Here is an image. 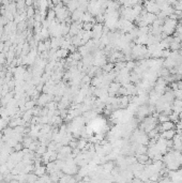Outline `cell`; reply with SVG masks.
Wrapping results in <instances>:
<instances>
[{
    "mask_svg": "<svg viewBox=\"0 0 182 183\" xmlns=\"http://www.w3.org/2000/svg\"><path fill=\"white\" fill-rule=\"evenodd\" d=\"M177 25H178V20L177 19L170 18V17H166L162 25L163 33H164L165 36H171V34L175 33V31H176Z\"/></svg>",
    "mask_w": 182,
    "mask_h": 183,
    "instance_id": "1",
    "label": "cell"
},
{
    "mask_svg": "<svg viewBox=\"0 0 182 183\" xmlns=\"http://www.w3.org/2000/svg\"><path fill=\"white\" fill-rule=\"evenodd\" d=\"M156 123H158V119L156 117H154V116H151V117H145L144 120L142 122V131H145L147 133H149L151 130H153L154 127L156 126Z\"/></svg>",
    "mask_w": 182,
    "mask_h": 183,
    "instance_id": "2",
    "label": "cell"
},
{
    "mask_svg": "<svg viewBox=\"0 0 182 183\" xmlns=\"http://www.w3.org/2000/svg\"><path fill=\"white\" fill-rule=\"evenodd\" d=\"M145 10L147 12L154 13V14H158V13L161 11L158 3H156L155 1H152V0H147V1H145Z\"/></svg>",
    "mask_w": 182,
    "mask_h": 183,
    "instance_id": "3",
    "label": "cell"
},
{
    "mask_svg": "<svg viewBox=\"0 0 182 183\" xmlns=\"http://www.w3.org/2000/svg\"><path fill=\"white\" fill-rule=\"evenodd\" d=\"M50 101H54L53 94L43 93V94H41L40 97H39V99H38V104H39V106H44Z\"/></svg>",
    "mask_w": 182,
    "mask_h": 183,
    "instance_id": "4",
    "label": "cell"
},
{
    "mask_svg": "<svg viewBox=\"0 0 182 183\" xmlns=\"http://www.w3.org/2000/svg\"><path fill=\"white\" fill-rule=\"evenodd\" d=\"M136 114H137L138 118L139 119H144L145 117H147V115L150 114L149 107H148V106H146V104L138 106L137 110H136Z\"/></svg>",
    "mask_w": 182,
    "mask_h": 183,
    "instance_id": "5",
    "label": "cell"
},
{
    "mask_svg": "<svg viewBox=\"0 0 182 183\" xmlns=\"http://www.w3.org/2000/svg\"><path fill=\"white\" fill-rule=\"evenodd\" d=\"M171 109L173 111L180 114L182 111V100L181 99H175L173 102V105H171Z\"/></svg>",
    "mask_w": 182,
    "mask_h": 183,
    "instance_id": "6",
    "label": "cell"
},
{
    "mask_svg": "<svg viewBox=\"0 0 182 183\" xmlns=\"http://www.w3.org/2000/svg\"><path fill=\"white\" fill-rule=\"evenodd\" d=\"M64 3L69 11L73 12L76 9H78V1L77 0H64Z\"/></svg>",
    "mask_w": 182,
    "mask_h": 183,
    "instance_id": "7",
    "label": "cell"
},
{
    "mask_svg": "<svg viewBox=\"0 0 182 183\" xmlns=\"http://www.w3.org/2000/svg\"><path fill=\"white\" fill-rule=\"evenodd\" d=\"M85 11H83L81 9H76L75 11L72 12V18L74 21H81V18H83V15H84Z\"/></svg>",
    "mask_w": 182,
    "mask_h": 183,
    "instance_id": "8",
    "label": "cell"
},
{
    "mask_svg": "<svg viewBox=\"0 0 182 183\" xmlns=\"http://www.w3.org/2000/svg\"><path fill=\"white\" fill-rule=\"evenodd\" d=\"M160 129H161L162 132H164V131H168V130H173V129H175V122L170 121V120L165 121V122H162V123H161V126H160Z\"/></svg>",
    "mask_w": 182,
    "mask_h": 183,
    "instance_id": "9",
    "label": "cell"
},
{
    "mask_svg": "<svg viewBox=\"0 0 182 183\" xmlns=\"http://www.w3.org/2000/svg\"><path fill=\"white\" fill-rule=\"evenodd\" d=\"M176 132H177V131H175V129H173V130H168V131H164L162 133V135H161V137L166 139V140H171V139L174 138L175 135H176Z\"/></svg>",
    "mask_w": 182,
    "mask_h": 183,
    "instance_id": "10",
    "label": "cell"
},
{
    "mask_svg": "<svg viewBox=\"0 0 182 183\" xmlns=\"http://www.w3.org/2000/svg\"><path fill=\"white\" fill-rule=\"evenodd\" d=\"M14 93H15V92H8L5 95H3V97L1 98V104H2V106H5L9 102L12 100Z\"/></svg>",
    "mask_w": 182,
    "mask_h": 183,
    "instance_id": "11",
    "label": "cell"
},
{
    "mask_svg": "<svg viewBox=\"0 0 182 183\" xmlns=\"http://www.w3.org/2000/svg\"><path fill=\"white\" fill-rule=\"evenodd\" d=\"M46 167L45 166H38V167H34V174H36L38 177H41V176H43L46 174Z\"/></svg>",
    "mask_w": 182,
    "mask_h": 183,
    "instance_id": "12",
    "label": "cell"
},
{
    "mask_svg": "<svg viewBox=\"0 0 182 183\" xmlns=\"http://www.w3.org/2000/svg\"><path fill=\"white\" fill-rule=\"evenodd\" d=\"M93 15L91 14V13L89 12H85L84 13V15H83V18H81V21L83 23H91V21H93Z\"/></svg>",
    "mask_w": 182,
    "mask_h": 183,
    "instance_id": "13",
    "label": "cell"
},
{
    "mask_svg": "<svg viewBox=\"0 0 182 183\" xmlns=\"http://www.w3.org/2000/svg\"><path fill=\"white\" fill-rule=\"evenodd\" d=\"M102 169L105 171V172H111L113 170V162H106L103 167H102Z\"/></svg>",
    "mask_w": 182,
    "mask_h": 183,
    "instance_id": "14",
    "label": "cell"
},
{
    "mask_svg": "<svg viewBox=\"0 0 182 183\" xmlns=\"http://www.w3.org/2000/svg\"><path fill=\"white\" fill-rule=\"evenodd\" d=\"M169 120V116L168 115L164 114V113H161V115L158 117V121L160 123H162V122H165V121H168Z\"/></svg>",
    "mask_w": 182,
    "mask_h": 183,
    "instance_id": "15",
    "label": "cell"
},
{
    "mask_svg": "<svg viewBox=\"0 0 182 183\" xmlns=\"http://www.w3.org/2000/svg\"><path fill=\"white\" fill-rule=\"evenodd\" d=\"M38 176L36 174H27V181L28 182H36L38 181Z\"/></svg>",
    "mask_w": 182,
    "mask_h": 183,
    "instance_id": "16",
    "label": "cell"
},
{
    "mask_svg": "<svg viewBox=\"0 0 182 183\" xmlns=\"http://www.w3.org/2000/svg\"><path fill=\"white\" fill-rule=\"evenodd\" d=\"M93 28V24L92 23H83V29L85 31H91Z\"/></svg>",
    "mask_w": 182,
    "mask_h": 183,
    "instance_id": "17",
    "label": "cell"
},
{
    "mask_svg": "<svg viewBox=\"0 0 182 183\" xmlns=\"http://www.w3.org/2000/svg\"><path fill=\"white\" fill-rule=\"evenodd\" d=\"M36 105V101H27L25 104V109H32Z\"/></svg>",
    "mask_w": 182,
    "mask_h": 183,
    "instance_id": "18",
    "label": "cell"
},
{
    "mask_svg": "<svg viewBox=\"0 0 182 183\" xmlns=\"http://www.w3.org/2000/svg\"><path fill=\"white\" fill-rule=\"evenodd\" d=\"M45 152H46V146H43V145H41V146H39L38 148H36V153H38L39 155L44 154Z\"/></svg>",
    "mask_w": 182,
    "mask_h": 183,
    "instance_id": "19",
    "label": "cell"
},
{
    "mask_svg": "<svg viewBox=\"0 0 182 183\" xmlns=\"http://www.w3.org/2000/svg\"><path fill=\"white\" fill-rule=\"evenodd\" d=\"M86 143H87V141H86L85 139H81V140H78V142H77V148H78L79 150H81V149H85Z\"/></svg>",
    "mask_w": 182,
    "mask_h": 183,
    "instance_id": "20",
    "label": "cell"
},
{
    "mask_svg": "<svg viewBox=\"0 0 182 183\" xmlns=\"http://www.w3.org/2000/svg\"><path fill=\"white\" fill-rule=\"evenodd\" d=\"M126 68L129 70V71L134 70L135 69V63H134L133 61H128V62H126Z\"/></svg>",
    "mask_w": 182,
    "mask_h": 183,
    "instance_id": "21",
    "label": "cell"
},
{
    "mask_svg": "<svg viewBox=\"0 0 182 183\" xmlns=\"http://www.w3.org/2000/svg\"><path fill=\"white\" fill-rule=\"evenodd\" d=\"M38 50L42 53V52H45V50H47L46 47H45V44L44 42H40V43H38Z\"/></svg>",
    "mask_w": 182,
    "mask_h": 183,
    "instance_id": "22",
    "label": "cell"
},
{
    "mask_svg": "<svg viewBox=\"0 0 182 183\" xmlns=\"http://www.w3.org/2000/svg\"><path fill=\"white\" fill-rule=\"evenodd\" d=\"M103 69L105 70L106 73H108V72H111L113 69V64H105L103 66Z\"/></svg>",
    "mask_w": 182,
    "mask_h": 183,
    "instance_id": "23",
    "label": "cell"
},
{
    "mask_svg": "<svg viewBox=\"0 0 182 183\" xmlns=\"http://www.w3.org/2000/svg\"><path fill=\"white\" fill-rule=\"evenodd\" d=\"M27 16L28 17H31L33 16V14H34V10H33V8H31V7H29L28 8V11H27Z\"/></svg>",
    "mask_w": 182,
    "mask_h": 183,
    "instance_id": "24",
    "label": "cell"
},
{
    "mask_svg": "<svg viewBox=\"0 0 182 183\" xmlns=\"http://www.w3.org/2000/svg\"><path fill=\"white\" fill-rule=\"evenodd\" d=\"M23 145H21V143H19V142H17L16 145H15V146H14V151H20L21 150V149H23Z\"/></svg>",
    "mask_w": 182,
    "mask_h": 183,
    "instance_id": "25",
    "label": "cell"
},
{
    "mask_svg": "<svg viewBox=\"0 0 182 183\" xmlns=\"http://www.w3.org/2000/svg\"><path fill=\"white\" fill-rule=\"evenodd\" d=\"M32 1H33V0H26V1H25V3L27 4V5H29V7H30V5L32 4Z\"/></svg>",
    "mask_w": 182,
    "mask_h": 183,
    "instance_id": "26",
    "label": "cell"
},
{
    "mask_svg": "<svg viewBox=\"0 0 182 183\" xmlns=\"http://www.w3.org/2000/svg\"><path fill=\"white\" fill-rule=\"evenodd\" d=\"M3 48H4V44L3 43H0V52H3Z\"/></svg>",
    "mask_w": 182,
    "mask_h": 183,
    "instance_id": "27",
    "label": "cell"
},
{
    "mask_svg": "<svg viewBox=\"0 0 182 183\" xmlns=\"http://www.w3.org/2000/svg\"><path fill=\"white\" fill-rule=\"evenodd\" d=\"M60 1H61V0H52V2H53V3H55V4L59 3Z\"/></svg>",
    "mask_w": 182,
    "mask_h": 183,
    "instance_id": "28",
    "label": "cell"
},
{
    "mask_svg": "<svg viewBox=\"0 0 182 183\" xmlns=\"http://www.w3.org/2000/svg\"><path fill=\"white\" fill-rule=\"evenodd\" d=\"M181 21H182V17H181Z\"/></svg>",
    "mask_w": 182,
    "mask_h": 183,
    "instance_id": "29",
    "label": "cell"
},
{
    "mask_svg": "<svg viewBox=\"0 0 182 183\" xmlns=\"http://www.w3.org/2000/svg\"><path fill=\"white\" fill-rule=\"evenodd\" d=\"M152 1H155V0H152Z\"/></svg>",
    "mask_w": 182,
    "mask_h": 183,
    "instance_id": "30",
    "label": "cell"
},
{
    "mask_svg": "<svg viewBox=\"0 0 182 183\" xmlns=\"http://www.w3.org/2000/svg\"><path fill=\"white\" fill-rule=\"evenodd\" d=\"M0 118H1V117H0Z\"/></svg>",
    "mask_w": 182,
    "mask_h": 183,
    "instance_id": "31",
    "label": "cell"
}]
</instances>
